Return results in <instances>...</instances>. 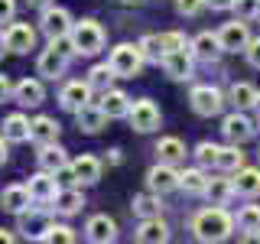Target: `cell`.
<instances>
[{"mask_svg": "<svg viewBox=\"0 0 260 244\" xmlns=\"http://www.w3.org/2000/svg\"><path fill=\"white\" fill-rule=\"evenodd\" d=\"M124 4H130V7H140V4H143V0H124Z\"/></svg>", "mask_w": 260, "mask_h": 244, "instance_id": "50", "label": "cell"}, {"mask_svg": "<svg viewBox=\"0 0 260 244\" xmlns=\"http://www.w3.org/2000/svg\"><path fill=\"white\" fill-rule=\"evenodd\" d=\"M16 13V0H0V23H10Z\"/></svg>", "mask_w": 260, "mask_h": 244, "instance_id": "43", "label": "cell"}, {"mask_svg": "<svg viewBox=\"0 0 260 244\" xmlns=\"http://www.w3.org/2000/svg\"><path fill=\"white\" fill-rule=\"evenodd\" d=\"M202 7H208V0H176V10L182 16H195Z\"/></svg>", "mask_w": 260, "mask_h": 244, "instance_id": "40", "label": "cell"}, {"mask_svg": "<svg viewBox=\"0 0 260 244\" xmlns=\"http://www.w3.org/2000/svg\"><path fill=\"white\" fill-rule=\"evenodd\" d=\"M205 195H208L211 205H224V202L234 195V179H208Z\"/></svg>", "mask_w": 260, "mask_h": 244, "instance_id": "29", "label": "cell"}, {"mask_svg": "<svg viewBox=\"0 0 260 244\" xmlns=\"http://www.w3.org/2000/svg\"><path fill=\"white\" fill-rule=\"evenodd\" d=\"M234 4H238V0H208L211 10H234Z\"/></svg>", "mask_w": 260, "mask_h": 244, "instance_id": "45", "label": "cell"}, {"mask_svg": "<svg viewBox=\"0 0 260 244\" xmlns=\"http://www.w3.org/2000/svg\"><path fill=\"white\" fill-rule=\"evenodd\" d=\"M75 120H78V130H85V134H101L111 117L98 108V104H85V108L75 111Z\"/></svg>", "mask_w": 260, "mask_h": 244, "instance_id": "18", "label": "cell"}, {"mask_svg": "<svg viewBox=\"0 0 260 244\" xmlns=\"http://www.w3.org/2000/svg\"><path fill=\"white\" fill-rule=\"evenodd\" d=\"M221 134H224V140L228 143H247L250 137H254V124H250V117H244L241 111H234V114H228V117L221 120Z\"/></svg>", "mask_w": 260, "mask_h": 244, "instance_id": "10", "label": "cell"}, {"mask_svg": "<svg viewBox=\"0 0 260 244\" xmlns=\"http://www.w3.org/2000/svg\"><path fill=\"white\" fill-rule=\"evenodd\" d=\"M250 238H257V241H260V234H250Z\"/></svg>", "mask_w": 260, "mask_h": 244, "instance_id": "53", "label": "cell"}, {"mask_svg": "<svg viewBox=\"0 0 260 244\" xmlns=\"http://www.w3.org/2000/svg\"><path fill=\"white\" fill-rule=\"evenodd\" d=\"M52 205H55V211H59V215H75V211L85 205V199H81L78 186H62V189L55 192Z\"/></svg>", "mask_w": 260, "mask_h": 244, "instance_id": "21", "label": "cell"}, {"mask_svg": "<svg viewBox=\"0 0 260 244\" xmlns=\"http://www.w3.org/2000/svg\"><path fill=\"white\" fill-rule=\"evenodd\" d=\"M195 160H199L202 163V166H208V163H215L218 160V146L215 143H199V146H195Z\"/></svg>", "mask_w": 260, "mask_h": 244, "instance_id": "39", "label": "cell"}, {"mask_svg": "<svg viewBox=\"0 0 260 244\" xmlns=\"http://www.w3.org/2000/svg\"><path fill=\"white\" fill-rule=\"evenodd\" d=\"M254 108H257V111H260V98H257V104H254Z\"/></svg>", "mask_w": 260, "mask_h": 244, "instance_id": "52", "label": "cell"}, {"mask_svg": "<svg viewBox=\"0 0 260 244\" xmlns=\"http://www.w3.org/2000/svg\"><path fill=\"white\" fill-rule=\"evenodd\" d=\"M114 78H117V75H114V69H111V65H94V69L88 72V85H91L94 92H108Z\"/></svg>", "mask_w": 260, "mask_h": 244, "instance_id": "35", "label": "cell"}, {"mask_svg": "<svg viewBox=\"0 0 260 244\" xmlns=\"http://www.w3.org/2000/svg\"><path fill=\"white\" fill-rule=\"evenodd\" d=\"M4 137L10 143H26L29 140V117H23V114L4 117Z\"/></svg>", "mask_w": 260, "mask_h": 244, "instance_id": "26", "label": "cell"}, {"mask_svg": "<svg viewBox=\"0 0 260 244\" xmlns=\"http://www.w3.org/2000/svg\"><path fill=\"white\" fill-rule=\"evenodd\" d=\"M7 143H10V140H7V137H0V163H7Z\"/></svg>", "mask_w": 260, "mask_h": 244, "instance_id": "48", "label": "cell"}, {"mask_svg": "<svg viewBox=\"0 0 260 244\" xmlns=\"http://www.w3.org/2000/svg\"><path fill=\"white\" fill-rule=\"evenodd\" d=\"M39 26H43V33L49 39H62V36H69L72 33V16H69V10L65 7H52L49 4L46 10H43V16H39Z\"/></svg>", "mask_w": 260, "mask_h": 244, "instance_id": "6", "label": "cell"}, {"mask_svg": "<svg viewBox=\"0 0 260 244\" xmlns=\"http://www.w3.org/2000/svg\"><path fill=\"white\" fill-rule=\"evenodd\" d=\"M7 95H13V85H10V78H7V75H0V101H4Z\"/></svg>", "mask_w": 260, "mask_h": 244, "instance_id": "46", "label": "cell"}, {"mask_svg": "<svg viewBox=\"0 0 260 244\" xmlns=\"http://www.w3.org/2000/svg\"><path fill=\"white\" fill-rule=\"evenodd\" d=\"M192 52L199 55V59H215V55L224 52V49H221L218 33H199V36L192 39Z\"/></svg>", "mask_w": 260, "mask_h": 244, "instance_id": "27", "label": "cell"}, {"mask_svg": "<svg viewBox=\"0 0 260 244\" xmlns=\"http://www.w3.org/2000/svg\"><path fill=\"white\" fill-rule=\"evenodd\" d=\"M146 186H150L153 192H173V189H179V173L173 169V163H156V166L146 173Z\"/></svg>", "mask_w": 260, "mask_h": 244, "instance_id": "13", "label": "cell"}, {"mask_svg": "<svg viewBox=\"0 0 260 244\" xmlns=\"http://www.w3.org/2000/svg\"><path fill=\"white\" fill-rule=\"evenodd\" d=\"M0 202H4V208L7 211H13V215H20V211H26L29 208V202H32V195L26 186H7L4 195H0Z\"/></svg>", "mask_w": 260, "mask_h": 244, "instance_id": "23", "label": "cell"}, {"mask_svg": "<svg viewBox=\"0 0 260 244\" xmlns=\"http://www.w3.org/2000/svg\"><path fill=\"white\" fill-rule=\"evenodd\" d=\"M140 49H143L146 59H153V62H162V55H166V49H162V39H159V36H143V39H140Z\"/></svg>", "mask_w": 260, "mask_h": 244, "instance_id": "38", "label": "cell"}, {"mask_svg": "<svg viewBox=\"0 0 260 244\" xmlns=\"http://www.w3.org/2000/svg\"><path fill=\"white\" fill-rule=\"evenodd\" d=\"M65 163H69V157H65V150L59 143L39 146V169H46V173H59Z\"/></svg>", "mask_w": 260, "mask_h": 244, "instance_id": "24", "label": "cell"}, {"mask_svg": "<svg viewBox=\"0 0 260 244\" xmlns=\"http://www.w3.org/2000/svg\"><path fill=\"white\" fill-rule=\"evenodd\" d=\"M244 52H247V62L254 65V69H260V39H250Z\"/></svg>", "mask_w": 260, "mask_h": 244, "instance_id": "42", "label": "cell"}, {"mask_svg": "<svg viewBox=\"0 0 260 244\" xmlns=\"http://www.w3.org/2000/svg\"><path fill=\"white\" fill-rule=\"evenodd\" d=\"M85 238L94 241V244H108V241L117 238V222L108 215H91L85 225Z\"/></svg>", "mask_w": 260, "mask_h": 244, "instance_id": "17", "label": "cell"}, {"mask_svg": "<svg viewBox=\"0 0 260 244\" xmlns=\"http://www.w3.org/2000/svg\"><path fill=\"white\" fill-rule=\"evenodd\" d=\"M218 39H221V49L224 52H238V49H247L250 43V29L244 20H234V23H224L218 29Z\"/></svg>", "mask_w": 260, "mask_h": 244, "instance_id": "11", "label": "cell"}, {"mask_svg": "<svg viewBox=\"0 0 260 244\" xmlns=\"http://www.w3.org/2000/svg\"><path fill=\"white\" fill-rule=\"evenodd\" d=\"M52 225L49 218L43 215V211H20V231H26V234H32V238H43V231Z\"/></svg>", "mask_w": 260, "mask_h": 244, "instance_id": "30", "label": "cell"}, {"mask_svg": "<svg viewBox=\"0 0 260 244\" xmlns=\"http://www.w3.org/2000/svg\"><path fill=\"white\" fill-rule=\"evenodd\" d=\"M189 104H192V111L199 114V117H215V114L224 108V98L211 85H195L192 95H189Z\"/></svg>", "mask_w": 260, "mask_h": 244, "instance_id": "5", "label": "cell"}, {"mask_svg": "<svg viewBox=\"0 0 260 244\" xmlns=\"http://www.w3.org/2000/svg\"><path fill=\"white\" fill-rule=\"evenodd\" d=\"M137 241L140 244H162V241H169V228L166 222L156 215V218H143V225L137 228Z\"/></svg>", "mask_w": 260, "mask_h": 244, "instance_id": "20", "label": "cell"}, {"mask_svg": "<svg viewBox=\"0 0 260 244\" xmlns=\"http://www.w3.org/2000/svg\"><path fill=\"white\" fill-rule=\"evenodd\" d=\"M218 169H224V173H238L244 166V153L238 150V143H228V146H218V160H215Z\"/></svg>", "mask_w": 260, "mask_h": 244, "instance_id": "28", "label": "cell"}, {"mask_svg": "<svg viewBox=\"0 0 260 244\" xmlns=\"http://www.w3.org/2000/svg\"><path fill=\"white\" fill-rule=\"evenodd\" d=\"M69 39H72V46H75V55H98L104 49V43H108L101 23H94V20L75 23L72 33H69Z\"/></svg>", "mask_w": 260, "mask_h": 244, "instance_id": "3", "label": "cell"}, {"mask_svg": "<svg viewBox=\"0 0 260 244\" xmlns=\"http://www.w3.org/2000/svg\"><path fill=\"white\" fill-rule=\"evenodd\" d=\"M143 62H146V55H143V49L140 43H120V46H114L111 49V59L108 65L114 69V75L117 78H137L140 75V69H143Z\"/></svg>", "mask_w": 260, "mask_h": 244, "instance_id": "2", "label": "cell"}, {"mask_svg": "<svg viewBox=\"0 0 260 244\" xmlns=\"http://www.w3.org/2000/svg\"><path fill=\"white\" fill-rule=\"evenodd\" d=\"M234 192H238V195H247V199L260 195V169L241 166L238 169V179H234Z\"/></svg>", "mask_w": 260, "mask_h": 244, "instance_id": "25", "label": "cell"}, {"mask_svg": "<svg viewBox=\"0 0 260 244\" xmlns=\"http://www.w3.org/2000/svg\"><path fill=\"white\" fill-rule=\"evenodd\" d=\"M55 179H59V186H78V179H75V169H72V163H65V166L55 173Z\"/></svg>", "mask_w": 260, "mask_h": 244, "instance_id": "41", "label": "cell"}, {"mask_svg": "<svg viewBox=\"0 0 260 244\" xmlns=\"http://www.w3.org/2000/svg\"><path fill=\"white\" fill-rule=\"evenodd\" d=\"M26 4H29V7H36V10H46V7L52 4V0H26Z\"/></svg>", "mask_w": 260, "mask_h": 244, "instance_id": "47", "label": "cell"}, {"mask_svg": "<svg viewBox=\"0 0 260 244\" xmlns=\"http://www.w3.org/2000/svg\"><path fill=\"white\" fill-rule=\"evenodd\" d=\"M231 231H234V218L221 205L202 208L192 218V234L199 241H224V238H231Z\"/></svg>", "mask_w": 260, "mask_h": 244, "instance_id": "1", "label": "cell"}, {"mask_svg": "<svg viewBox=\"0 0 260 244\" xmlns=\"http://www.w3.org/2000/svg\"><path fill=\"white\" fill-rule=\"evenodd\" d=\"M205 186H208V176L202 169H185L179 173V189H185L189 195H205Z\"/></svg>", "mask_w": 260, "mask_h": 244, "instance_id": "32", "label": "cell"}, {"mask_svg": "<svg viewBox=\"0 0 260 244\" xmlns=\"http://www.w3.org/2000/svg\"><path fill=\"white\" fill-rule=\"evenodd\" d=\"M192 62H195L192 43H185V46H179V49H169V52L162 55V69H166V75L176 78V81L192 78Z\"/></svg>", "mask_w": 260, "mask_h": 244, "instance_id": "4", "label": "cell"}, {"mask_svg": "<svg viewBox=\"0 0 260 244\" xmlns=\"http://www.w3.org/2000/svg\"><path fill=\"white\" fill-rule=\"evenodd\" d=\"M134 211L140 218H156L159 211H162V205H159V192H143V195H137L134 199Z\"/></svg>", "mask_w": 260, "mask_h": 244, "instance_id": "34", "label": "cell"}, {"mask_svg": "<svg viewBox=\"0 0 260 244\" xmlns=\"http://www.w3.org/2000/svg\"><path fill=\"white\" fill-rule=\"evenodd\" d=\"M257 88L254 85H247V81H238V85H231V104L238 111H244V108H254L257 104Z\"/></svg>", "mask_w": 260, "mask_h": 244, "instance_id": "33", "label": "cell"}, {"mask_svg": "<svg viewBox=\"0 0 260 244\" xmlns=\"http://www.w3.org/2000/svg\"><path fill=\"white\" fill-rule=\"evenodd\" d=\"M127 120L137 134H153V130L159 127V108L153 101H137V104H130Z\"/></svg>", "mask_w": 260, "mask_h": 244, "instance_id": "8", "label": "cell"}, {"mask_svg": "<svg viewBox=\"0 0 260 244\" xmlns=\"http://www.w3.org/2000/svg\"><path fill=\"white\" fill-rule=\"evenodd\" d=\"M39 241H46V244H72L75 241V231H72L69 225H49Z\"/></svg>", "mask_w": 260, "mask_h": 244, "instance_id": "36", "label": "cell"}, {"mask_svg": "<svg viewBox=\"0 0 260 244\" xmlns=\"http://www.w3.org/2000/svg\"><path fill=\"white\" fill-rule=\"evenodd\" d=\"M29 140L36 143V146L59 143V120H55V117H46V114L32 117L29 120Z\"/></svg>", "mask_w": 260, "mask_h": 244, "instance_id": "16", "label": "cell"}, {"mask_svg": "<svg viewBox=\"0 0 260 244\" xmlns=\"http://www.w3.org/2000/svg\"><path fill=\"white\" fill-rule=\"evenodd\" d=\"M234 7H238L244 16H254V13H257V0H238Z\"/></svg>", "mask_w": 260, "mask_h": 244, "instance_id": "44", "label": "cell"}, {"mask_svg": "<svg viewBox=\"0 0 260 244\" xmlns=\"http://www.w3.org/2000/svg\"><path fill=\"white\" fill-rule=\"evenodd\" d=\"M26 189H29V195H32V202H39V205H49L62 186H59V179H55V173H46V169H39L36 176H29Z\"/></svg>", "mask_w": 260, "mask_h": 244, "instance_id": "9", "label": "cell"}, {"mask_svg": "<svg viewBox=\"0 0 260 244\" xmlns=\"http://www.w3.org/2000/svg\"><path fill=\"white\" fill-rule=\"evenodd\" d=\"M98 108L108 114V117H127L130 114V98L124 92H117V88H108V92H101Z\"/></svg>", "mask_w": 260, "mask_h": 244, "instance_id": "19", "label": "cell"}, {"mask_svg": "<svg viewBox=\"0 0 260 244\" xmlns=\"http://www.w3.org/2000/svg\"><path fill=\"white\" fill-rule=\"evenodd\" d=\"M254 16H260V0H257V13H254Z\"/></svg>", "mask_w": 260, "mask_h": 244, "instance_id": "51", "label": "cell"}, {"mask_svg": "<svg viewBox=\"0 0 260 244\" xmlns=\"http://www.w3.org/2000/svg\"><path fill=\"white\" fill-rule=\"evenodd\" d=\"M13 241V234L10 231H4V228H0V244H10Z\"/></svg>", "mask_w": 260, "mask_h": 244, "instance_id": "49", "label": "cell"}, {"mask_svg": "<svg viewBox=\"0 0 260 244\" xmlns=\"http://www.w3.org/2000/svg\"><path fill=\"white\" fill-rule=\"evenodd\" d=\"M72 169H75L78 186H91V182L101 179V160H98V157H88V153L72 163Z\"/></svg>", "mask_w": 260, "mask_h": 244, "instance_id": "22", "label": "cell"}, {"mask_svg": "<svg viewBox=\"0 0 260 244\" xmlns=\"http://www.w3.org/2000/svg\"><path fill=\"white\" fill-rule=\"evenodd\" d=\"M46 98V88L39 78H23L13 85V101L20 104V108H39Z\"/></svg>", "mask_w": 260, "mask_h": 244, "instance_id": "14", "label": "cell"}, {"mask_svg": "<svg viewBox=\"0 0 260 244\" xmlns=\"http://www.w3.org/2000/svg\"><path fill=\"white\" fill-rule=\"evenodd\" d=\"M156 153L162 163H179V160H185V143L179 137H162L156 143Z\"/></svg>", "mask_w": 260, "mask_h": 244, "instance_id": "31", "label": "cell"}, {"mask_svg": "<svg viewBox=\"0 0 260 244\" xmlns=\"http://www.w3.org/2000/svg\"><path fill=\"white\" fill-rule=\"evenodd\" d=\"M238 225L244 231H260V205H244L238 211Z\"/></svg>", "mask_w": 260, "mask_h": 244, "instance_id": "37", "label": "cell"}, {"mask_svg": "<svg viewBox=\"0 0 260 244\" xmlns=\"http://www.w3.org/2000/svg\"><path fill=\"white\" fill-rule=\"evenodd\" d=\"M32 46H36V29L29 23H10L4 29V49H10L16 55H26Z\"/></svg>", "mask_w": 260, "mask_h": 244, "instance_id": "7", "label": "cell"}, {"mask_svg": "<svg viewBox=\"0 0 260 244\" xmlns=\"http://www.w3.org/2000/svg\"><path fill=\"white\" fill-rule=\"evenodd\" d=\"M65 65H69V52L59 49L52 39H49V49H43V55H39V75L59 78L62 72H65Z\"/></svg>", "mask_w": 260, "mask_h": 244, "instance_id": "15", "label": "cell"}, {"mask_svg": "<svg viewBox=\"0 0 260 244\" xmlns=\"http://www.w3.org/2000/svg\"><path fill=\"white\" fill-rule=\"evenodd\" d=\"M91 92H94V88L88 85V78H85V81H69V85L62 88V95H59V104H62L65 111L75 114L78 108L91 104Z\"/></svg>", "mask_w": 260, "mask_h": 244, "instance_id": "12", "label": "cell"}]
</instances>
